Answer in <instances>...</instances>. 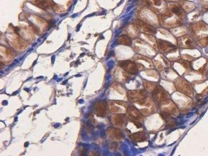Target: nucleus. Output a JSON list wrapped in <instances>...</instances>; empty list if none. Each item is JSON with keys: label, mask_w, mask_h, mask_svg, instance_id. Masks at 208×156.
<instances>
[{"label": "nucleus", "mask_w": 208, "mask_h": 156, "mask_svg": "<svg viewBox=\"0 0 208 156\" xmlns=\"http://www.w3.org/2000/svg\"><path fill=\"white\" fill-rule=\"evenodd\" d=\"M179 18L171 11L163 12L160 16L162 24L166 27H175L180 25L181 21Z\"/></svg>", "instance_id": "obj_1"}, {"label": "nucleus", "mask_w": 208, "mask_h": 156, "mask_svg": "<svg viewBox=\"0 0 208 156\" xmlns=\"http://www.w3.org/2000/svg\"><path fill=\"white\" fill-rule=\"evenodd\" d=\"M177 45L183 48H192L195 46L193 39L189 35H183L177 39Z\"/></svg>", "instance_id": "obj_7"}, {"label": "nucleus", "mask_w": 208, "mask_h": 156, "mask_svg": "<svg viewBox=\"0 0 208 156\" xmlns=\"http://www.w3.org/2000/svg\"><path fill=\"white\" fill-rule=\"evenodd\" d=\"M200 45L203 46L208 45V37H204L203 39L201 40L199 42Z\"/></svg>", "instance_id": "obj_25"}, {"label": "nucleus", "mask_w": 208, "mask_h": 156, "mask_svg": "<svg viewBox=\"0 0 208 156\" xmlns=\"http://www.w3.org/2000/svg\"><path fill=\"white\" fill-rule=\"evenodd\" d=\"M37 5L43 9H48L52 5L50 0H35Z\"/></svg>", "instance_id": "obj_20"}, {"label": "nucleus", "mask_w": 208, "mask_h": 156, "mask_svg": "<svg viewBox=\"0 0 208 156\" xmlns=\"http://www.w3.org/2000/svg\"><path fill=\"white\" fill-rule=\"evenodd\" d=\"M152 95L154 100L160 103L170 99L168 94L160 86H157L154 91L152 92Z\"/></svg>", "instance_id": "obj_4"}, {"label": "nucleus", "mask_w": 208, "mask_h": 156, "mask_svg": "<svg viewBox=\"0 0 208 156\" xmlns=\"http://www.w3.org/2000/svg\"><path fill=\"white\" fill-rule=\"evenodd\" d=\"M160 106L163 111L168 112L170 114L175 113L177 111V106L170 99H168L160 103Z\"/></svg>", "instance_id": "obj_11"}, {"label": "nucleus", "mask_w": 208, "mask_h": 156, "mask_svg": "<svg viewBox=\"0 0 208 156\" xmlns=\"http://www.w3.org/2000/svg\"><path fill=\"white\" fill-rule=\"evenodd\" d=\"M193 28L194 30L197 31H206L208 30V26L206 23L202 21H200L196 23L195 25L193 26Z\"/></svg>", "instance_id": "obj_19"}, {"label": "nucleus", "mask_w": 208, "mask_h": 156, "mask_svg": "<svg viewBox=\"0 0 208 156\" xmlns=\"http://www.w3.org/2000/svg\"><path fill=\"white\" fill-rule=\"evenodd\" d=\"M181 6L183 7L184 10L187 12H190L193 10L194 5L192 3L187 1H183L181 3Z\"/></svg>", "instance_id": "obj_22"}, {"label": "nucleus", "mask_w": 208, "mask_h": 156, "mask_svg": "<svg viewBox=\"0 0 208 156\" xmlns=\"http://www.w3.org/2000/svg\"><path fill=\"white\" fill-rule=\"evenodd\" d=\"M128 97L130 101L137 102L146 97V93L143 89L140 91H131L128 92Z\"/></svg>", "instance_id": "obj_13"}, {"label": "nucleus", "mask_w": 208, "mask_h": 156, "mask_svg": "<svg viewBox=\"0 0 208 156\" xmlns=\"http://www.w3.org/2000/svg\"><path fill=\"white\" fill-rule=\"evenodd\" d=\"M136 26L139 30L144 33L147 34H154L156 32L155 28L152 25L144 23L141 21H136Z\"/></svg>", "instance_id": "obj_10"}, {"label": "nucleus", "mask_w": 208, "mask_h": 156, "mask_svg": "<svg viewBox=\"0 0 208 156\" xmlns=\"http://www.w3.org/2000/svg\"><path fill=\"white\" fill-rule=\"evenodd\" d=\"M157 45L159 49L162 53H170L177 49V47L170 42L163 40H158Z\"/></svg>", "instance_id": "obj_8"}, {"label": "nucleus", "mask_w": 208, "mask_h": 156, "mask_svg": "<svg viewBox=\"0 0 208 156\" xmlns=\"http://www.w3.org/2000/svg\"><path fill=\"white\" fill-rule=\"evenodd\" d=\"M151 1V4L150 5V7H152L153 5L154 6L152 7V10L154 11V12H156V7H159L162 5L163 4V2L162 0H150Z\"/></svg>", "instance_id": "obj_23"}, {"label": "nucleus", "mask_w": 208, "mask_h": 156, "mask_svg": "<svg viewBox=\"0 0 208 156\" xmlns=\"http://www.w3.org/2000/svg\"><path fill=\"white\" fill-rule=\"evenodd\" d=\"M118 43L125 45H130L132 44V40L126 35H122L119 37Z\"/></svg>", "instance_id": "obj_18"}, {"label": "nucleus", "mask_w": 208, "mask_h": 156, "mask_svg": "<svg viewBox=\"0 0 208 156\" xmlns=\"http://www.w3.org/2000/svg\"><path fill=\"white\" fill-rule=\"evenodd\" d=\"M109 108L111 111L114 113L123 114L127 111V104L122 101H112L110 102Z\"/></svg>", "instance_id": "obj_5"}, {"label": "nucleus", "mask_w": 208, "mask_h": 156, "mask_svg": "<svg viewBox=\"0 0 208 156\" xmlns=\"http://www.w3.org/2000/svg\"><path fill=\"white\" fill-rule=\"evenodd\" d=\"M133 123L135 125V126H136L137 128H140V127H142L141 123L139 122V121H134L133 122Z\"/></svg>", "instance_id": "obj_27"}, {"label": "nucleus", "mask_w": 208, "mask_h": 156, "mask_svg": "<svg viewBox=\"0 0 208 156\" xmlns=\"http://www.w3.org/2000/svg\"><path fill=\"white\" fill-rule=\"evenodd\" d=\"M169 8L171 12H172L174 14L177 15V16L179 17V18H185V12L183 10V9L181 8L179 6L175 4H171L169 6Z\"/></svg>", "instance_id": "obj_17"}, {"label": "nucleus", "mask_w": 208, "mask_h": 156, "mask_svg": "<svg viewBox=\"0 0 208 156\" xmlns=\"http://www.w3.org/2000/svg\"><path fill=\"white\" fill-rule=\"evenodd\" d=\"M176 89L182 93L187 95H191L193 93V89L188 81L182 78L177 79L174 82Z\"/></svg>", "instance_id": "obj_2"}, {"label": "nucleus", "mask_w": 208, "mask_h": 156, "mask_svg": "<svg viewBox=\"0 0 208 156\" xmlns=\"http://www.w3.org/2000/svg\"><path fill=\"white\" fill-rule=\"evenodd\" d=\"M112 121L115 125L118 127H123L127 122V118L125 114H118L113 116Z\"/></svg>", "instance_id": "obj_14"}, {"label": "nucleus", "mask_w": 208, "mask_h": 156, "mask_svg": "<svg viewBox=\"0 0 208 156\" xmlns=\"http://www.w3.org/2000/svg\"><path fill=\"white\" fill-rule=\"evenodd\" d=\"M171 116V114L168 113V112H165V111H163L161 114V116H162V118L164 120H166V119L170 118Z\"/></svg>", "instance_id": "obj_24"}, {"label": "nucleus", "mask_w": 208, "mask_h": 156, "mask_svg": "<svg viewBox=\"0 0 208 156\" xmlns=\"http://www.w3.org/2000/svg\"><path fill=\"white\" fill-rule=\"evenodd\" d=\"M108 135L112 138L120 140L124 138L123 133L120 129L111 127L108 129Z\"/></svg>", "instance_id": "obj_15"}, {"label": "nucleus", "mask_w": 208, "mask_h": 156, "mask_svg": "<svg viewBox=\"0 0 208 156\" xmlns=\"http://www.w3.org/2000/svg\"><path fill=\"white\" fill-rule=\"evenodd\" d=\"M120 66L125 71L132 74L135 75L138 73V68L137 64L130 60H125L120 62Z\"/></svg>", "instance_id": "obj_6"}, {"label": "nucleus", "mask_w": 208, "mask_h": 156, "mask_svg": "<svg viewBox=\"0 0 208 156\" xmlns=\"http://www.w3.org/2000/svg\"><path fill=\"white\" fill-rule=\"evenodd\" d=\"M143 84L145 89L149 92H152L157 87L156 83L150 81H144Z\"/></svg>", "instance_id": "obj_21"}, {"label": "nucleus", "mask_w": 208, "mask_h": 156, "mask_svg": "<svg viewBox=\"0 0 208 156\" xmlns=\"http://www.w3.org/2000/svg\"><path fill=\"white\" fill-rule=\"evenodd\" d=\"M130 137L132 141H136V142H142V141H145L148 138L147 134L144 132H139L133 133L130 136Z\"/></svg>", "instance_id": "obj_16"}, {"label": "nucleus", "mask_w": 208, "mask_h": 156, "mask_svg": "<svg viewBox=\"0 0 208 156\" xmlns=\"http://www.w3.org/2000/svg\"><path fill=\"white\" fill-rule=\"evenodd\" d=\"M148 10H143L140 12V16L142 19V21L144 23H147L149 25H152L153 26L154 25H156L158 21L157 20L156 15L154 13Z\"/></svg>", "instance_id": "obj_3"}, {"label": "nucleus", "mask_w": 208, "mask_h": 156, "mask_svg": "<svg viewBox=\"0 0 208 156\" xmlns=\"http://www.w3.org/2000/svg\"><path fill=\"white\" fill-rule=\"evenodd\" d=\"M168 1H177V0H168Z\"/></svg>", "instance_id": "obj_28"}, {"label": "nucleus", "mask_w": 208, "mask_h": 156, "mask_svg": "<svg viewBox=\"0 0 208 156\" xmlns=\"http://www.w3.org/2000/svg\"><path fill=\"white\" fill-rule=\"evenodd\" d=\"M129 118L133 121H141L143 119V114L134 106H129L127 109Z\"/></svg>", "instance_id": "obj_12"}, {"label": "nucleus", "mask_w": 208, "mask_h": 156, "mask_svg": "<svg viewBox=\"0 0 208 156\" xmlns=\"http://www.w3.org/2000/svg\"><path fill=\"white\" fill-rule=\"evenodd\" d=\"M179 63H181V64H182L184 67H185V68H190V65L188 64V62H184V61H179Z\"/></svg>", "instance_id": "obj_26"}, {"label": "nucleus", "mask_w": 208, "mask_h": 156, "mask_svg": "<svg viewBox=\"0 0 208 156\" xmlns=\"http://www.w3.org/2000/svg\"><path fill=\"white\" fill-rule=\"evenodd\" d=\"M108 105L105 100H100L95 105L94 109L96 114L98 116H104L107 114Z\"/></svg>", "instance_id": "obj_9"}]
</instances>
